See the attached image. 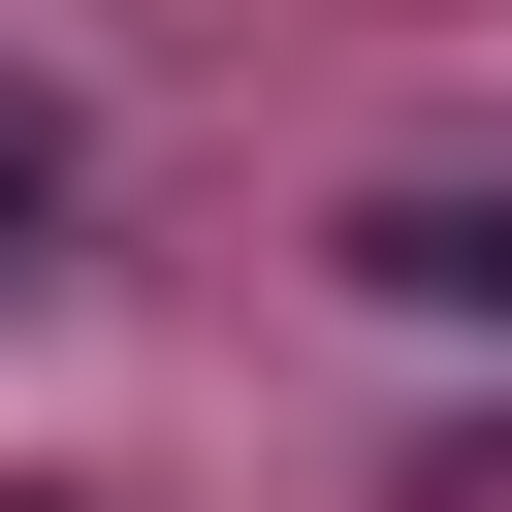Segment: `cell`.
I'll list each match as a JSON object with an SVG mask.
<instances>
[{
	"mask_svg": "<svg viewBox=\"0 0 512 512\" xmlns=\"http://www.w3.org/2000/svg\"><path fill=\"white\" fill-rule=\"evenodd\" d=\"M352 288H384V320H512V192H384Z\"/></svg>",
	"mask_w": 512,
	"mask_h": 512,
	"instance_id": "6da1fadb",
	"label": "cell"
},
{
	"mask_svg": "<svg viewBox=\"0 0 512 512\" xmlns=\"http://www.w3.org/2000/svg\"><path fill=\"white\" fill-rule=\"evenodd\" d=\"M32 224H64V96H0V256H32Z\"/></svg>",
	"mask_w": 512,
	"mask_h": 512,
	"instance_id": "7a4b0ae2",
	"label": "cell"
}]
</instances>
